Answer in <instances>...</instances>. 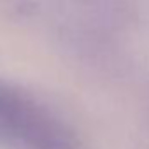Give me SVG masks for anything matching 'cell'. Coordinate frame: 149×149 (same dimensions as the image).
<instances>
[{
	"instance_id": "cell-1",
	"label": "cell",
	"mask_w": 149,
	"mask_h": 149,
	"mask_svg": "<svg viewBox=\"0 0 149 149\" xmlns=\"http://www.w3.org/2000/svg\"><path fill=\"white\" fill-rule=\"evenodd\" d=\"M0 139L53 149L58 142L54 125L32 102L0 84Z\"/></svg>"
}]
</instances>
